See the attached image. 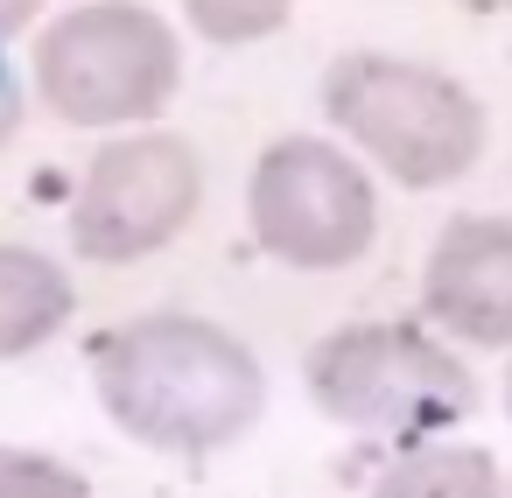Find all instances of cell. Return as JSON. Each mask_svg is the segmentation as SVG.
<instances>
[{"label": "cell", "instance_id": "6da1fadb", "mask_svg": "<svg viewBox=\"0 0 512 498\" xmlns=\"http://www.w3.org/2000/svg\"><path fill=\"white\" fill-rule=\"evenodd\" d=\"M92 393L120 435L162 456H218L267 414V365L190 309H148L92 337Z\"/></svg>", "mask_w": 512, "mask_h": 498}, {"label": "cell", "instance_id": "7a4b0ae2", "mask_svg": "<svg viewBox=\"0 0 512 498\" xmlns=\"http://www.w3.org/2000/svg\"><path fill=\"white\" fill-rule=\"evenodd\" d=\"M29 85L64 127H148L183 92V36L148 0H71L29 43Z\"/></svg>", "mask_w": 512, "mask_h": 498}, {"label": "cell", "instance_id": "3957f363", "mask_svg": "<svg viewBox=\"0 0 512 498\" xmlns=\"http://www.w3.org/2000/svg\"><path fill=\"white\" fill-rule=\"evenodd\" d=\"M330 127L379 162L400 190H449L484 155V106L463 78L393 57V50H344L323 71Z\"/></svg>", "mask_w": 512, "mask_h": 498}, {"label": "cell", "instance_id": "277c9868", "mask_svg": "<svg viewBox=\"0 0 512 498\" xmlns=\"http://www.w3.org/2000/svg\"><path fill=\"white\" fill-rule=\"evenodd\" d=\"M309 400L323 421L386 442H428L477 414V372L428 323H337L309 344Z\"/></svg>", "mask_w": 512, "mask_h": 498}, {"label": "cell", "instance_id": "5b68a950", "mask_svg": "<svg viewBox=\"0 0 512 498\" xmlns=\"http://www.w3.org/2000/svg\"><path fill=\"white\" fill-rule=\"evenodd\" d=\"M246 225L267 260L330 274L372 246L379 190L351 148H337L323 134H288V141L260 148V162L246 176Z\"/></svg>", "mask_w": 512, "mask_h": 498}, {"label": "cell", "instance_id": "8992f818", "mask_svg": "<svg viewBox=\"0 0 512 498\" xmlns=\"http://www.w3.org/2000/svg\"><path fill=\"white\" fill-rule=\"evenodd\" d=\"M197 204H204V162L183 134L169 127L106 134L71 190V246L92 267L155 260L190 232Z\"/></svg>", "mask_w": 512, "mask_h": 498}, {"label": "cell", "instance_id": "52a82bcc", "mask_svg": "<svg viewBox=\"0 0 512 498\" xmlns=\"http://www.w3.org/2000/svg\"><path fill=\"white\" fill-rule=\"evenodd\" d=\"M421 323L449 344L512 351V218L456 211L421 260Z\"/></svg>", "mask_w": 512, "mask_h": 498}, {"label": "cell", "instance_id": "ba28073f", "mask_svg": "<svg viewBox=\"0 0 512 498\" xmlns=\"http://www.w3.org/2000/svg\"><path fill=\"white\" fill-rule=\"evenodd\" d=\"M78 316V281L64 260L0 239V365L43 351Z\"/></svg>", "mask_w": 512, "mask_h": 498}, {"label": "cell", "instance_id": "9c48e42d", "mask_svg": "<svg viewBox=\"0 0 512 498\" xmlns=\"http://www.w3.org/2000/svg\"><path fill=\"white\" fill-rule=\"evenodd\" d=\"M365 498H505V477L491 449L428 435V442H400V456L379 463Z\"/></svg>", "mask_w": 512, "mask_h": 498}, {"label": "cell", "instance_id": "30bf717a", "mask_svg": "<svg viewBox=\"0 0 512 498\" xmlns=\"http://www.w3.org/2000/svg\"><path fill=\"white\" fill-rule=\"evenodd\" d=\"M295 15V0H183V22L204 43H267Z\"/></svg>", "mask_w": 512, "mask_h": 498}, {"label": "cell", "instance_id": "8fae6325", "mask_svg": "<svg viewBox=\"0 0 512 498\" xmlns=\"http://www.w3.org/2000/svg\"><path fill=\"white\" fill-rule=\"evenodd\" d=\"M0 498H92V477L50 449L0 442Z\"/></svg>", "mask_w": 512, "mask_h": 498}, {"label": "cell", "instance_id": "7c38bea8", "mask_svg": "<svg viewBox=\"0 0 512 498\" xmlns=\"http://www.w3.org/2000/svg\"><path fill=\"white\" fill-rule=\"evenodd\" d=\"M22 106H29V99H22V78L8 71V57H0V148L22 134Z\"/></svg>", "mask_w": 512, "mask_h": 498}, {"label": "cell", "instance_id": "4fadbf2b", "mask_svg": "<svg viewBox=\"0 0 512 498\" xmlns=\"http://www.w3.org/2000/svg\"><path fill=\"white\" fill-rule=\"evenodd\" d=\"M43 8H50V0H0V50H8V43H15Z\"/></svg>", "mask_w": 512, "mask_h": 498}, {"label": "cell", "instance_id": "5bb4252c", "mask_svg": "<svg viewBox=\"0 0 512 498\" xmlns=\"http://www.w3.org/2000/svg\"><path fill=\"white\" fill-rule=\"evenodd\" d=\"M456 8H463V15H505L512 0H456Z\"/></svg>", "mask_w": 512, "mask_h": 498}, {"label": "cell", "instance_id": "9a60e30c", "mask_svg": "<svg viewBox=\"0 0 512 498\" xmlns=\"http://www.w3.org/2000/svg\"><path fill=\"white\" fill-rule=\"evenodd\" d=\"M505 414H512V358H505Z\"/></svg>", "mask_w": 512, "mask_h": 498}]
</instances>
